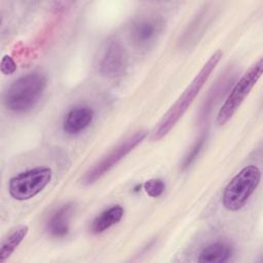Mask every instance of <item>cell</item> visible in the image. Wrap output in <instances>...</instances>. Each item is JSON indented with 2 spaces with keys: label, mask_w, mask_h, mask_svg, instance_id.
Segmentation results:
<instances>
[{
  "label": "cell",
  "mask_w": 263,
  "mask_h": 263,
  "mask_svg": "<svg viewBox=\"0 0 263 263\" xmlns=\"http://www.w3.org/2000/svg\"><path fill=\"white\" fill-rule=\"evenodd\" d=\"M51 168L36 166L22 172L9 180L8 192L15 200H28L40 193L50 182Z\"/></svg>",
  "instance_id": "5b68a950"
},
{
  "label": "cell",
  "mask_w": 263,
  "mask_h": 263,
  "mask_svg": "<svg viewBox=\"0 0 263 263\" xmlns=\"http://www.w3.org/2000/svg\"><path fill=\"white\" fill-rule=\"evenodd\" d=\"M232 254V248L228 243L217 241L203 248L198 255L197 261L203 263H223L228 261Z\"/></svg>",
  "instance_id": "30bf717a"
},
{
  "label": "cell",
  "mask_w": 263,
  "mask_h": 263,
  "mask_svg": "<svg viewBox=\"0 0 263 263\" xmlns=\"http://www.w3.org/2000/svg\"><path fill=\"white\" fill-rule=\"evenodd\" d=\"M162 28L163 23L159 17L154 15L140 16L130 26V40L136 47L147 49L158 39Z\"/></svg>",
  "instance_id": "ba28073f"
},
{
  "label": "cell",
  "mask_w": 263,
  "mask_h": 263,
  "mask_svg": "<svg viewBox=\"0 0 263 263\" xmlns=\"http://www.w3.org/2000/svg\"><path fill=\"white\" fill-rule=\"evenodd\" d=\"M143 186L146 193L151 197L160 196L165 189V184L161 179H150L146 181Z\"/></svg>",
  "instance_id": "9a60e30c"
},
{
  "label": "cell",
  "mask_w": 263,
  "mask_h": 263,
  "mask_svg": "<svg viewBox=\"0 0 263 263\" xmlns=\"http://www.w3.org/2000/svg\"><path fill=\"white\" fill-rule=\"evenodd\" d=\"M46 85V76L38 71L18 77L5 91V107L15 113H25L32 110L40 101Z\"/></svg>",
  "instance_id": "7a4b0ae2"
},
{
  "label": "cell",
  "mask_w": 263,
  "mask_h": 263,
  "mask_svg": "<svg viewBox=\"0 0 263 263\" xmlns=\"http://www.w3.org/2000/svg\"><path fill=\"white\" fill-rule=\"evenodd\" d=\"M93 119V110L88 106H79L71 109L63 123L66 134L76 135L84 130Z\"/></svg>",
  "instance_id": "9c48e42d"
},
{
  "label": "cell",
  "mask_w": 263,
  "mask_h": 263,
  "mask_svg": "<svg viewBox=\"0 0 263 263\" xmlns=\"http://www.w3.org/2000/svg\"><path fill=\"white\" fill-rule=\"evenodd\" d=\"M99 70L107 77L121 76L127 66V55L124 47L117 39L108 40L99 58Z\"/></svg>",
  "instance_id": "52a82bcc"
},
{
  "label": "cell",
  "mask_w": 263,
  "mask_h": 263,
  "mask_svg": "<svg viewBox=\"0 0 263 263\" xmlns=\"http://www.w3.org/2000/svg\"><path fill=\"white\" fill-rule=\"evenodd\" d=\"M205 142V137L202 136L198 139V141L193 145V147L191 148V150L188 152V154L185 156L183 163H182V170H186L188 168L196 159V157L199 155L201 149L203 148Z\"/></svg>",
  "instance_id": "5bb4252c"
},
{
  "label": "cell",
  "mask_w": 263,
  "mask_h": 263,
  "mask_svg": "<svg viewBox=\"0 0 263 263\" xmlns=\"http://www.w3.org/2000/svg\"><path fill=\"white\" fill-rule=\"evenodd\" d=\"M29 227L27 225H21L13 229L1 242L0 248V262H5L20 246V243L27 236Z\"/></svg>",
  "instance_id": "4fadbf2b"
},
{
  "label": "cell",
  "mask_w": 263,
  "mask_h": 263,
  "mask_svg": "<svg viewBox=\"0 0 263 263\" xmlns=\"http://www.w3.org/2000/svg\"><path fill=\"white\" fill-rule=\"evenodd\" d=\"M123 208L119 204L113 205L97 216L90 225V231L95 234H99L117 224L123 216Z\"/></svg>",
  "instance_id": "7c38bea8"
},
{
  "label": "cell",
  "mask_w": 263,
  "mask_h": 263,
  "mask_svg": "<svg viewBox=\"0 0 263 263\" xmlns=\"http://www.w3.org/2000/svg\"><path fill=\"white\" fill-rule=\"evenodd\" d=\"M73 203L64 204L49 219L47 223L48 231L58 237L65 236L69 231V219L73 212Z\"/></svg>",
  "instance_id": "8fae6325"
},
{
  "label": "cell",
  "mask_w": 263,
  "mask_h": 263,
  "mask_svg": "<svg viewBox=\"0 0 263 263\" xmlns=\"http://www.w3.org/2000/svg\"><path fill=\"white\" fill-rule=\"evenodd\" d=\"M260 180L261 171L258 166L252 164L241 168L223 191V206L230 212H236L242 209L257 189Z\"/></svg>",
  "instance_id": "3957f363"
},
{
  "label": "cell",
  "mask_w": 263,
  "mask_h": 263,
  "mask_svg": "<svg viewBox=\"0 0 263 263\" xmlns=\"http://www.w3.org/2000/svg\"><path fill=\"white\" fill-rule=\"evenodd\" d=\"M1 72L4 74V75H10V74H13L16 70V64L15 62L13 61V59L8 55V54H5L3 55V58L1 59Z\"/></svg>",
  "instance_id": "2e32d148"
},
{
  "label": "cell",
  "mask_w": 263,
  "mask_h": 263,
  "mask_svg": "<svg viewBox=\"0 0 263 263\" xmlns=\"http://www.w3.org/2000/svg\"><path fill=\"white\" fill-rule=\"evenodd\" d=\"M222 55V51L217 50L210 57V59L205 62V64L202 66V68L199 70V72L196 74L190 84L185 88V90L178 98L175 104L172 105V107L162 116L158 124L153 128L150 136L152 141H159L160 139L165 137L176 125V123L184 115L191 103L194 101L196 96L199 93L200 89L209 79L210 75L220 62Z\"/></svg>",
  "instance_id": "6da1fadb"
},
{
  "label": "cell",
  "mask_w": 263,
  "mask_h": 263,
  "mask_svg": "<svg viewBox=\"0 0 263 263\" xmlns=\"http://www.w3.org/2000/svg\"><path fill=\"white\" fill-rule=\"evenodd\" d=\"M146 136V130H138L137 133L125 139L86 172V174L82 178V183L84 185H90L100 178H102L130 151H133L140 143H142Z\"/></svg>",
  "instance_id": "8992f818"
},
{
  "label": "cell",
  "mask_w": 263,
  "mask_h": 263,
  "mask_svg": "<svg viewBox=\"0 0 263 263\" xmlns=\"http://www.w3.org/2000/svg\"><path fill=\"white\" fill-rule=\"evenodd\" d=\"M262 68L263 60L260 58L235 83L218 112L217 122L219 125L225 124L234 115L245 99L251 92L252 88L257 83L258 79L261 77Z\"/></svg>",
  "instance_id": "277c9868"
}]
</instances>
